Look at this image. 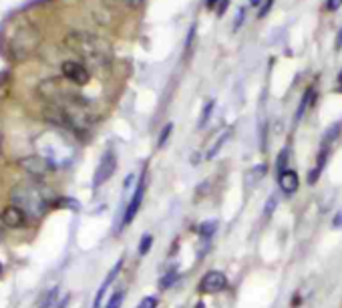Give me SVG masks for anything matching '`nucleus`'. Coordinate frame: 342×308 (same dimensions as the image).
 Returning a JSON list of instances; mask_svg holds the SVG:
<instances>
[{
  "instance_id": "1",
  "label": "nucleus",
  "mask_w": 342,
  "mask_h": 308,
  "mask_svg": "<svg viewBox=\"0 0 342 308\" xmlns=\"http://www.w3.org/2000/svg\"><path fill=\"white\" fill-rule=\"evenodd\" d=\"M65 47L93 67H107L111 63L109 43L97 34H91V32H85V30L68 32L65 37Z\"/></svg>"
},
{
  "instance_id": "2",
  "label": "nucleus",
  "mask_w": 342,
  "mask_h": 308,
  "mask_svg": "<svg viewBox=\"0 0 342 308\" xmlns=\"http://www.w3.org/2000/svg\"><path fill=\"white\" fill-rule=\"evenodd\" d=\"M34 147H37V155L43 157L52 169L67 167L75 159V145L59 129H50L39 135Z\"/></svg>"
},
{
  "instance_id": "3",
  "label": "nucleus",
  "mask_w": 342,
  "mask_h": 308,
  "mask_svg": "<svg viewBox=\"0 0 342 308\" xmlns=\"http://www.w3.org/2000/svg\"><path fill=\"white\" fill-rule=\"evenodd\" d=\"M10 202H12V206L21 208L32 220L43 218L46 208H48V200H46L45 191L39 186H16L10 191Z\"/></svg>"
},
{
  "instance_id": "4",
  "label": "nucleus",
  "mask_w": 342,
  "mask_h": 308,
  "mask_svg": "<svg viewBox=\"0 0 342 308\" xmlns=\"http://www.w3.org/2000/svg\"><path fill=\"white\" fill-rule=\"evenodd\" d=\"M145 188H147V175H145V171H143V173H141V177H139V182H137L135 191H133L131 200H129V202H127V206H125V213H123L121 228L129 226V224L135 220L137 212H139V208H141V202H143V195H145Z\"/></svg>"
},
{
  "instance_id": "5",
  "label": "nucleus",
  "mask_w": 342,
  "mask_h": 308,
  "mask_svg": "<svg viewBox=\"0 0 342 308\" xmlns=\"http://www.w3.org/2000/svg\"><path fill=\"white\" fill-rule=\"evenodd\" d=\"M115 169H117V155L113 151H105L99 166L95 169V177H93V188L99 190L103 184H107L113 177Z\"/></svg>"
},
{
  "instance_id": "6",
  "label": "nucleus",
  "mask_w": 342,
  "mask_h": 308,
  "mask_svg": "<svg viewBox=\"0 0 342 308\" xmlns=\"http://www.w3.org/2000/svg\"><path fill=\"white\" fill-rule=\"evenodd\" d=\"M63 77L67 79L68 83L79 85V87H83V85H87L91 81L89 69L83 63H79V61H65L63 63Z\"/></svg>"
},
{
  "instance_id": "7",
  "label": "nucleus",
  "mask_w": 342,
  "mask_h": 308,
  "mask_svg": "<svg viewBox=\"0 0 342 308\" xmlns=\"http://www.w3.org/2000/svg\"><path fill=\"white\" fill-rule=\"evenodd\" d=\"M228 288V276L220 270H211L204 274V278L200 280V290L204 294H218V292H224Z\"/></svg>"
},
{
  "instance_id": "8",
  "label": "nucleus",
  "mask_w": 342,
  "mask_h": 308,
  "mask_svg": "<svg viewBox=\"0 0 342 308\" xmlns=\"http://www.w3.org/2000/svg\"><path fill=\"white\" fill-rule=\"evenodd\" d=\"M0 220H2V224H4L6 228L19 230V228H24V226H26L28 215H26L21 208H16V206H8V208H4V212H2V215H0Z\"/></svg>"
},
{
  "instance_id": "9",
  "label": "nucleus",
  "mask_w": 342,
  "mask_h": 308,
  "mask_svg": "<svg viewBox=\"0 0 342 308\" xmlns=\"http://www.w3.org/2000/svg\"><path fill=\"white\" fill-rule=\"evenodd\" d=\"M278 186L286 195H292L300 188V177H298V173L294 169H284V171L278 173Z\"/></svg>"
},
{
  "instance_id": "10",
  "label": "nucleus",
  "mask_w": 342,
  "mask_h": 308,
  "mask_svg": "<svg viewBox=\"0 0 342 308\" xmlns=\"http://www.w3.org/2000/svg\"><path fill=\"white\" fill-rule=\"evenodd\" d=\"M121 268H123V258L115 264L113 268L109 270V274L105 276V280H103V284H101V288L97 290V294H95V300H93V308H99L101 306V302H103V298H105V292L109 290V286L115 282V278L119 276V272H121Z\"/></svg>"
},
{
  "instance_id": "11",
  "label": "nucleus",
  "mask_w": 342,
  "mask_h": 308,
  "mask_svg": "<svg viewBox=\"0 0 342 308\" xmlns=\"http://www.w3.org/2000/svg\"><path fill=\"white\" fill-rule=\"evenodd\" d=\"M21 166L26 167V171H28V173L39 175V177H45L48 171H52V167L48 166L43 157H39V155H32V157L24 159V161H21Z\"/></svg>"
},
{
  "instance_id": "12",
  "label": "nucleus",
  "mask_w": 342,
  "mask_h": 308,
  "mask_svg": "<svg viewBox=\"0 0 342 308\" xmlns=\"http://www.w3.org/2000/svg\"><path fill=\"white\" fill-rule=\"evenodd\" d=\"M328 155H330V149H326V147H320V153H318V159H316V166L308 171V184H310V186H314V184H316V182L320 179V173H322V169L326 167Z\"/></svg>"
},
{
  "instance_id": "13",
  "label": "nucleus",
  "mask_w": 342,
  "mask_h": 308,
  "mask_svg": "<svg viewBox=\"0 0 342 308\" xmlns=\"http://www.w3.org/2000/svg\"><path fill=\"white\" fill-rule=\"evenodd\" d=\"M342 131V123H334L326 133H324V137H322V147H326V149H330L334 141L338 139V135H340Z\"/></svg>"
},
{
  "instance_id": "14",
  "label": "nucleus",
  "mask_w": 342,
  "mask_h": 308,
  "mask_svg": "<svg viewBox=\"0 0 342 308\" xmlns=\"http://www.w3.org/2000/svg\"><path fill=\"white\" fill-rule=\"evenodd\" d=\"M312 101H314V89H308L304 97H302V101H300V105H298V111H296V121L302 119V115L308 111V107L312 105Z\"/></svg>"
},
{
  "instance_id": "15",
  "label": "nucleus",
  "mask_w": 342,
  "mask_h": 308,
  "mask_svg": "<svg viewBox=\"0 0 342 308\" xmlns=\"http://www.w3.org/2000/svg\"><path fill=\"white\" fill-rule=\"evenodd\" d=\"M229 135H231V131L228 129V131H224V133H222V135H220V137L215 139L213 147H209V151H207V159H213V157H215V155L220 153V149H222V147L226 145V141L229 139Z\"/></svg>"
},
{
  "instance_id": "16",
  "label": "nucleus",
  "mask_w": 342,
  "mask_h": 308,
  "mask_svg": "<svg viewBox=\"0 0 342 308\" xmlns=\"http://www.w3.org/2000/svg\"><path fill=\"white\" fill-rule=\"evenodd\" d=\"M197 232H200V236L202 238L209 240V238L218 232V220H205L204 224L197 228Z\"/></svg>"
},
{
  "instance_id": "17",
  "label": "nucleus",
  "mask_w": 342,
  "mask_h": 308,
  "mask_svg": "<svg viewBox=\"0 0 342 308\" xmlns=\"http://www.w3.org/2000/svg\"><path fill=\"white\" fill-rule=\"evenodd\" d=\"M177 278H179V272H177V270H169V272H165V274L159 278V288L161 290L171 288V286L177 282Z\"/></svg>"
},
{
  "instance_id": "18",
  "label": "nucleus",
  "mask_w": 342,
  "mask_h": 308,
  "mask_svg": "<svg viewBox=\"0 0 342 308\" xmlns=\"http://www.w3.org/2000/svg\"><path fill=\"white\" fill-rule=\"evenodd\" d=\"M57 296H59V286H55V288H50L48 292H45V296L41 298V304H39V308L55 306V302H57Z\"/></svg>"
},
{
  "instance_id": "19",
  "label": "nucleus",
  "mask_w": 342,
  "mask_h": 308,
  "mask_svg": "<svg viewBox=\"0 0 342 308\" xmlns=\"http://www.w3.org/2000/svg\"><path fill=\"white\" fill-rule=\"evenodd\" d=\"M213 109H215V101L211 99V101H207L204 107V111H202V117H200V129H204L205 125H207V121L211 119V115H213Z\"/></svg>"
},
{
  "instance_id": "20",
  "label": "nucleus",
  "mask_w": 342,
  "mask_h": 308,
  "mask_svg": "<svg viewBox=\"0 0 342 308\" xmlns=\"http://www.w3.org/2000/svg\"><path fill=\"white\" fill-rule=\"evenodd\" d=\"M153 246V236L151 234H143L141 242H139V256H145Z\"/></svg>"
},
{
  "instance_id": "21",
  "label": "nucleus",
  "mask_w": 342,
  "mask_h": 308,
  "mask_svg": "<svg viewBox=\"0 0 342 308\" xmlns=\"http://www.w3.org/2000/svg\"><path fill=\"white\" fill-rule=\"evenodd\" d=\"M266 169H268V167H266V164H262V166H256V167H254V169L250 171V175H248V184L251 186L254 182L262 179V177L266 175Z\"/></svg>"
},
{
  "instance_id": "22",
  "label": "nucleus",
  "mask_w": 342,
  "mask_h": 308,
  "mask_svg": "<svg viewBox=\"0 0 342 308\" xmlns=\"http://www.w3.org/2000/svg\"><path fill=\"white\" fill-rule=\"evenodd\" d=\"M123 298H125V290H117L113 296L109 298V302H107V306L105 308H121Z\"/></svg>"
},
{
  "instance_id": "23",
  "label": "nucleus",
  "mask_w": 342,
  "mask_h": 308,
  "mask_svg": "<svg viewBox=\"0 0 342 308\" xmlns=\"http://www.w3.org/2000/svg\"><path fill=\"white\" fill-rule=\"evenodd\" d=\"M286 161H288V149H282V151H280V157H278V164H276L278 173L284 171V169H288V167H286Z\"/></svg>"
},
{
  "instance_id": "24",
  "label": "nucleus",
  "mask_w": 342,
  "mask_h": 308,
  "mask_svg": "<svg viewBox=\"0 0 342 308\" xmlns=\"http://www.w3.org/2000/svg\"><path fill=\"white\" fill-rule=\"evenodd\" d=\"M276 206H278V197H276V193H272V195L268 197V202H266V208H264V215H272V212L276 210Z\"/></svg>"
},
{
  "instance_id": "25",
  "label": "nucleus",
  "mask_w": 342,
  "mask_h": 308,
  "mask_svg": "<svg viewBox=\"0 0 342 308\" xmlns=\"http://www.w3.org/2000/svg\"><path fill=\"white\" fill-rule=\"evenodd\" d=\"M171 129H173V123H167V125H165V129L161 131L159 143H157L159 147H165V145H167V139H169V133H171Z\"/></svg>"
},
{
  "instance_id": "26",
  "label": "nucleus",
  "mask_w": 342,
  "mask_h": 308,
  "mask_svg": "<svg viewBox=\"0 0 342 308\" xmlns=\"http://www.w3.org/2000/svg\"><path fill=\"white\" fill-rule=\"evenodd\" d=\"M137 308H157V298H155V296H145V298L137 304Z\"/></svg>"
},
{
  "instance_id": "27",
  "label": "nucleus",
  "mask_w": 342,
  "mask_h": 308,
  "mask_svg": "<svg viewBox=\"0 0 342 308\" xmlns=\"http://www.w3.org/2000/svg\"><path fill=\"white\" fill-rule=\"evenodd\" d=\"M342 6V0H326V10L328 12H336Z\"/></svg>"
},
{
  "instance_id": "28",
  "label": "nucleus",
  "mask_w": 342,
  "mask_h": 308,
  "mask_svg": "<svg viewBox=\"0 0 342 308\" xmlns=\"http://www.w3.org/2000/svg\"><path fill=\"white\" fill-rule=\"evenodd\" d=\"M272 2H274V0H266V2H264V4H262V8H260V12H258V16H260V19H264V16H266V14H268V10H270V8H272Z\"/></svg>"
},
{
  "instance_id": "29",
  "label": "nucleus",
  "mask_w": 342,
  "mask_h": 308,
  "mask_svg": "<svg viewBox=\"0 0 342 308\" xmlns=\"http://www.w3.org/2000/svg\"><path fill=\"white\" fill-rule=\"evenodd\" d=\"M244 19H246V8H240V10H238V19H236V24H233V28H236V30L240 28V24H242V21H244Z\"/></svg>"
},
{
  "instance_id": "30",
  "label": "nucleus",
  "mask_w": 342,
  "mask_h": 308,
  "mask_svg": "<svg viewBox=\"0 0 342 308\" xmlns=\"http://www.w3.org/2000/svg\"><path fill=\"white\" fill-rule=\"evenodd\" d=\"M332 228H342V208L336 212L334 220H332Z\"/></svg>"
},
{
  "instance_id": "31",
  "label": "nucleus",
  "mask_w": 342,
  "mask_h": 308,
  "mask_svg": "<svg viewBox=\"0 0 342 308\" xmlns=\"http://www.w3.org/2000/svg\"><path fill=\"white\" fill-rule=\"evenodd\" d=\"M105 2V6H109V8H119L125 0H103Z\"/></svg>"
},
{
  "instance_id": "32",
  "label": "nucleus",
  "mask_w": 342,
  "mask_h": 308,
  "mask_svg": "<svg viewBox=\"0 0 342 308\" xmlns=\"http://www.w3.org/2000/svg\"><path fill=\"white\" fill-rule=\"evenodd\" d=\"M228 4H229V0H220V6H218V14H220V16L224 14V10H226Z\"/></svg>"
},
{
  "instance_id": "33",
  "label": "nucleus",
  "mask_w": 342,
  "mask_h": 308,
  "mask_svg": "<svg viewBox=\"0 0 342 308\" xmlns=\"http://www.w3.org/2000/svg\"><path fill=\"white\" fill-rule=\"evenodd\" d=\"M334 47H336V50H340L342 48V28H340V32L336 34V45H334Z\"/></svg>"
},
{
  "instance_id": "34",
  "label": "nucleus",
  "mask_w": 342,
  "mask_h": 308,
  "mask_svg": "<svg viewBox=\"0 0 342 308\" xmlns=\"http://www.w3.org/2000/svg\"><path fill=\"white\" fill-rule=\"evenodd\" d=\"M336 83H338V87L342 89V69H340V73H338V79H336Z\"/></svg>"
},
{
  "instance_id": "35",
  "label": "nucleus",
  "mask_w": 342,
  "mask_h": 308,
  "mask_svg": "<svg viewBox=\"0 0 342 308\" xmlns=\"http://www.w3.org/2000/svg\"><path fill=\"white\" fill-rule=\"evenodd\" d=\"M251 6H258V4H262V0H250Z\"/></svg>"
},
{
  "instance_id": "36",
  "label": "nucleus",
  "mask_w": 342,
  "mask_h": 308,
  "mask_svg": "<svg viewBox=\"0 0 342 308\" xmlns=\"http://www.w3.org/2000/svg\"><path fill=\"white\" fill-rule=\"evenodd\" d=\"M193 308H205V304H204V302H202V300H200V302H197V304H195V306H193Z\"/></svg>"
},
{
  "instance_id": "37",
  "label": "nucleus",
  "mask_w": 342,
  "mask_h": 308,
  "mask_svg": "<svg viewBox=\"0 0 342 308\" xmlns=\"http://www.w3.org/2000/svg\"><path fill=\"white\" fill-rule=\"evenodd\" d=\"M0 274H2V264H0Z\"/></svg>"
},
{
  "instance_id": "38",
  "label": "nucleus",
  "mask_w": 342,
  "mask_h": 308,
  "mask_svg": "<svg viewBox=\"0 0 342 308\" xmlns=\"http://www.w3.org/2000/svg\"><path fill=\"white\" fill-rule=\"evenodd\" d=\"M0 226H4V224H2V220H0ZM0 234H2V232H0Z\"/></svg>"
}]
</instances>
